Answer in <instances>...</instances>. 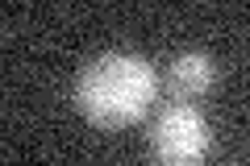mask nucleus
<instances>
[{"mask_svg": "<svg viewBox=\"0 0 250 166\" xmlns=\"http://www.w3.org/2000/svg\"><path fill=\"white\" fill-rule=\"evenodd\" d=\"M159 96V75L142 54L108 50L83 62L75 75V108L100 129H125L150 112Z\"/></svg>", "mask_w": 250, "mask_h": 166, "instance_id": "nucleus-1", "label": "nucleus"}, {"mask_svg": "<svg viewBox=\"0 0 250 166\" xmlns=\"http://www.w3.org/2000/svg\"><path fill=\"white\" fill-rule=\"evenodd\" d=\"M146 149H150V166H205L208 149H213L208 116L196 104H184V100L159 108Z\"/></svg>", "mask_w": 250, "mask_h": 166, "instance_id": "nucleus-2", "label": "nucleus"}, {"mask_svg": "<svg viewBox=\"0 0 250 166\" xmlns=\"http://www.w3.org/2000/svg\"><path fill=\"white\" fill-rule=\"evenodd\" d=\"M217 83V62L208 58L205 50H184L167 62V92L171 100H184L192 104L196 96H205L208 88Z\"/></svg>", "mask_w": 250, "mask_h": 166, "instance_id": "nucleus-3", "label": "nucleus"}]
</instances>
